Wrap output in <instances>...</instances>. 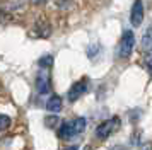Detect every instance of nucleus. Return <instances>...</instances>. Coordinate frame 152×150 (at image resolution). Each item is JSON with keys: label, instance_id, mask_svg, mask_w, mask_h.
Returning <instances> with one entry per match:
<instances>
[{"label": "nucleus", "instance_id": "nucleus-1", "mask_svg": "<svg viewBox=\"0 0 152 150\" xmlns=\"http://www.w3.org/2000/svg\"><path fill=\"white\" fill-rule=\"evenodd\" d=\"M87 126V121L86 118H75L72 121H63L58 128V138L60 140H70L74 136L80 135Z\"/></svg>", "mask_w": 152, "mask_h": 150}, {"label": "nucleus", "instance_id": "nucleus-2", "mask_svg": "<svg viewBox=\"0 0 152 150\" xmlns=\"http://www.w3.org/2000/svg\"><path fill=\"white\" fill-rule=\"evenodd\" d=\"M118 128H120V118H118V116H113L110 119H104L101 125H97L96 136L99 140H106V138H110Z\"/></svg>", "mask_w": 152, "mask_h": 150}, {"label": "nucleus", "instance_id": "nucleus-3", "mask_svg": "<svg viewBox=\"0 0 152 150\" xmlns=\"http://www.w3.org/2000/svg\"><path fill=\"white\" fill-rule=\"evenodd\" d=\"M133 48H135V34L133 31H125L121 39L118 43V56L120 58H128L133 53Z\"/></svg>", "mask_w": 152, "mask_h": 150}, {"label": "nucleus", "instance_id": "nucleus-4", "mask_svg": "<svg viewBox=\"0 0 152 150\" xmlns=\"http://www.w3.org/2000/svg\"><path fill=\"white\" fill-rule=\"evenodd\" d=\"M36 89L39 94H48L51 90V75L50 68H39L38 77H36Z\"/></svg>", "mask_w": 152, "mask_h": 150}, {"label": "nucleus", "instance_id": "nucleus-5", "mask_svg": "<svg viewBox=\"0 0 152 150\" xmlns=\"http://www.w3.org/2000/svg\"><path fill=\"white\" fill-rule=\"evenodd\" d=\"M87 85H89L87 77H84V79H80V80H77L75 84H72V87L69 89V101L74 102V101H77L79 97H82V95L87 92Z\"/></svg>", "mask_w": 152, "mask_h": 150}, {"label": "nucleus", "instance_id": "nucleus-6", "mask_svg": "<svg viewBox=\"0 0 152 150\" xmlns=\"http://www.w3.org/2000/svg\"><path fill=\"white\" fill-rule=\"evenodd\" d=\"M144 22V2L142 0H133L130 10V24L133 27H138Z\"/></svg>", "mask_w": 152, "mask_h": 150}, {"label": "nucleus", "instance_id": "nucleus-7", "mask_svg": "<svg viewBox=\"0 0 152 150\" xmlns=\"http://www.w3.org/2000/svg\"><path fill=\"white\" fill-rule=\"evenodd\" d=\"M62 106H63V101H62V97H60L58 94L50 95L48 101H46V111H50L51 114L60 113V111H62Z\"/></svg>", "mask_w": 152, "mask_h": 150}, {"label": "nucleus", "instance_id": "nucleus-8", "mask_svg": "<svg viewBox=\"0 0 152 150\" xmlns=\"http://www.w3.org/2000/svg\"><path fill=\"white\" fill-rule=\"evenodd\" d=\"M144 50L145 51H151L152 50V27L145 33V36H144Z\"/></svg>", "mask_w": 152, "mask_h": 150}, {"label": "nucleus", "instance_id": "nucleus-9", "mask_svg": "<svg viewBox=\"0 0 152 150\" xmlns=\"http://www.w3.org/2000/svg\"><path fill=\"white\" fill-rule=\"evenodd\" d=\"M10 123H12V119H10L7 114H0V131L7 130L9 126H10Z\"/></svg>", "mask_w": 152, "mask_h": 150}, {"label": "nucleus", "instance_id": "nucleus-10", "mask_svg": "<svg viewBox=\"0 0 152 150\" xmlns=\"http://www.w3.org/2000/svg\"><path fill=\"white\" fill-rule=\"evenodd\" d=\"M145 67L149 70V74L152 75V50L151 51H145Z\"/></svg>", "mask_w": 152, "mask_h": 150}, {"label": "nucleus", "instance_id": "nucleus-11", "mask_svg": "<svg viewBox=\"0 0 152 150\" xmlns=\"http://www.w3.org/2000/svg\"><path fill=\"white\" fill-rule=\"evenodd\" d=\"M45 123H46L50 128H51V126H55V123H58V119L53 116V118H46V119H45Z\"/></svg>", "mask_w": 152, "mask_h": 150}, {"label": "nucleus", "instance_id": "nucleus-12", "mask_svg": "<svg viewBox=\"0 0 152 150\" xmlns=\"http://www.w3.org/2000/svg\"><path fill=\"white\" fill-rule=\"evenodd\" d=\"M31 4H34V5H39V4H45L46 0H29Z\"/></svg>", "mask_w": 152, "mask_h": 150}, {"label": "nucleus", "instance_id": "nucleus-13", "mask_svg": "<svg viewBox=\"0 0 152 150\" xmlns=\"http://www.w3.org/2000/svg\"><path fill=\"white\" fill-rule=\"evenodd\" d=\"M63 150H77V147H67V149H63Z\"/></svg>", "mask_w": 152, "mask_h": 150}]
</instances>
